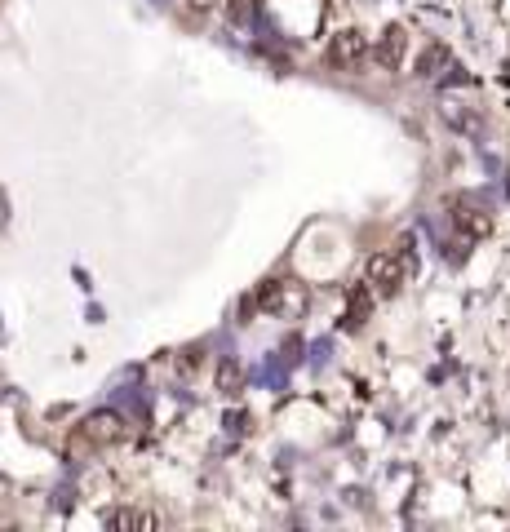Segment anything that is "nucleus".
<instances>
[{"label":"nucleus","mask_w":510,"mask_h":532,"mask_svg":"<svg viewBox=\"0 0 510 532\" xmlns=\"http://www.w3.org/2000/svg\"><path fill=\"white\" fill-rule=\"evenodd\" d=\"M218 391L222 395H240L244 391V368H240V360H218Z\"/></svg>","instance_id":"obj_8"},{"label":"nucleus","mask_w":510,"mask_h":532,"mask_svg":"<svg viewBox=\"0 0 510 532\" xmlns=\"http://www.w3.org/2000/svg\"><path fill=\"white\" fill-rule=\"evenodd\" d=\"M107 524L125 528V532H151V528H156V515H147V510H111Z\"/></svg>","instance_id":"obj_7"},{"label":"nucleus","mask_w":510,"mask_h":532,"mask_svg":"<svg viewBox=\"0 0 510 532\" xmlns=\"http://www.w3.org/2000/svg\"><path fill=\"white\" fill-rule=\"evenodd\" d=\"M444 63H448V49H440V45H435V49H426V54H422V63H417V76H426V80H431V76H440L435 67H444Z\"/></svg>","instance_id":"obj_10"},{"label":"nucleus","mask_w":510,"mask_h":532,"mask_svg":"<svg viewBox=\"0 0 510 532\" xmlns=\"http://www.w3.org/2000/svg\"><path fill=\"white\" fill-rule=\"evenodd\" d=\"M404 54H408V32H404L400 23H395V27H386V32L377 36V49H373V58H377V63H382L386 71H400Z\"/></svg>","instance_id":"obj_5"},{"label":"nucleus","mask_w":510,"mask_h":532,"mask_svg":"<svg viewBox=\"0 0 510 532\" xmlns=\"http://www.w3.org/2000/svg\"><path fill=\"white\" fill-rule=\"evenodd\" d=\"M80 435H85L89 444H120V439H125V422H120L116 413H94L80 426Z\"/></svg>","instance_id":"obj_6"},{"label":"nucleus","mask_w":510,"mask_h":532,"mask_svg":"<svg viewBox=\"0 0 510 532\" xmlns=\"http://www.w3.org/2000/svg\"><path fill=\"white\" fill-rule=\"evenodd\" d=\"M404 275H408V253H395V249L373 253L369 266H364V284L373 289V298H391V293H400Z\"/></svg>","instance_id":"obj_2"},{"label":"nucleus","mask_w":510,"mask_h":532,"mask_svg":"<svg viewBox=\"0 0 510 532\" xmlns=\"http://www.w3.org/2000/svg\"><path fill=\"white\" fill-rule=\"evenodd\" d=\"M369 306H373V289L351 293V311H346V324H351V329H360V324L369 320Z\"/></svg>","instance_id":"obj_9"},{"label":"nucleus","mask_w":510,"mask_h":532,"mask_svg":"<svg viewBox=\"0 0 510 532\" xmlns=\"http://www.w3.org/2000/svg\"><path fill=\"white\" fill-rule=\"evenodd\" d=\"M453 222H457V231L466 235V240H484L488 231H493V218H488V209L479 200H453Z\"/></svg>","instance_id":"obj_4"},{"label":"nucleus","mask_w":510,"mask_h":532,"mask_svg":"<svg viewBox=\"0 0 510 532\" xmlns=\"http://www.w3.org/2000/svg\"><path fill=\"white\" fill-rule=\"evenodd\" d=\"M329 63L338 71H360L364 63H369V36L355 32V27H346V32H338L329 40Z\"/></svg>","instance_id":"obj_3"},{"label":"nucleus","mask_w":510,"mask_h":532,"mask_svg":"<svg viewBox=\"0 0 510 532\" xmlns=\"http://www.w3.org/2000/svg\"><path fill=\"white\" fill-rule=\"evenodd\" d=\"M258 306L275 320H302L306 306H311V293L298 280H267L258 293Z\"/></svg>","instance_id":"obj_1"}]
</instances>
